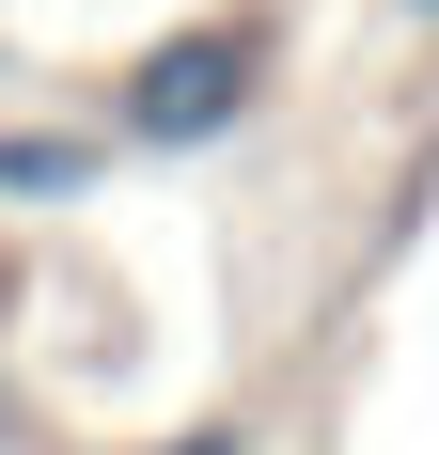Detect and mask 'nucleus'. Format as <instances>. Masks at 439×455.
<instances>
[{
    "label": "nucleus",
    "mask_w": 439,
    "mask_h": 455,
    "mask_svg": "<svg viewBox=\"0 0 439 455\" xmlns=\"http://www.w3.org/2000/svg\"><path fill=\"white\" fill-rule=\"evenodd\" d=\"M408 16H439V0H408Z\"/></svg>",
    "instance_id": "7ed1b4c3"
},
{
    "label": "nucleus",
    "mask_w": 439,
    "mask_h": 455,
    "mask_svg": "<svg viewBox=\"0 0 439 455\" xmlns=\"http://www.w3.org/2000/svg\"><path fill=\"white\" fill-rule=\"evenodd\" d=\"M110 110H126V141H220L235 110H251V32H173V47H141Z\"/></svg>",
    "instance_id": "f257e3e1"
},
{
    "label": "nucleus",
    "mask_w": 439,
    "mask_h": 455,
    "mask_svg": "<svg viewBox=\"0 0 439 455\" xmlns=\"http://www.w3.org/2000/svg\"><path fill=\"white\" fill-rule=\"evenodd\" d=\"M63 188H94V141H0V204H63Z\"/></svg>",
    "instance_id": "f03ea898"
}]
</instances>
